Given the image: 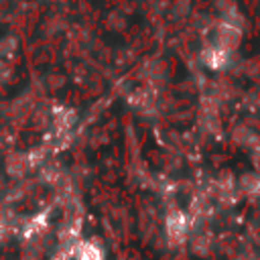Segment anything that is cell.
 <instances>
[{"instance_id": "1", "label": "cell", "mask_w": 260, "mask_h": 260, "mask_svg": "<svg viewBox=\"0 0 260 260\" xmlns=\"http://www.w3.org/2000/svg\"><path fill=\"white\" fill-rule=\"evenodd\" d=\"M167 228H169V236L173 240H183L185 234H187V219L183 213H173L169 215V221H167Z\"/></svg>"}, {"instance_id": "2", "label": "cell", "mask_w": 260, "mask_h": 260, "mask_svg": "<svg viewBox=\"0 0 260 260\" xmlns=\"http://www.w3.org/2000/svg\"><path fill=\"white\" fill-rule=\"evenodd\" d=\"M75 260H104V252L93 242H81L75 248Z\"/></svg>"}]
</instances>
